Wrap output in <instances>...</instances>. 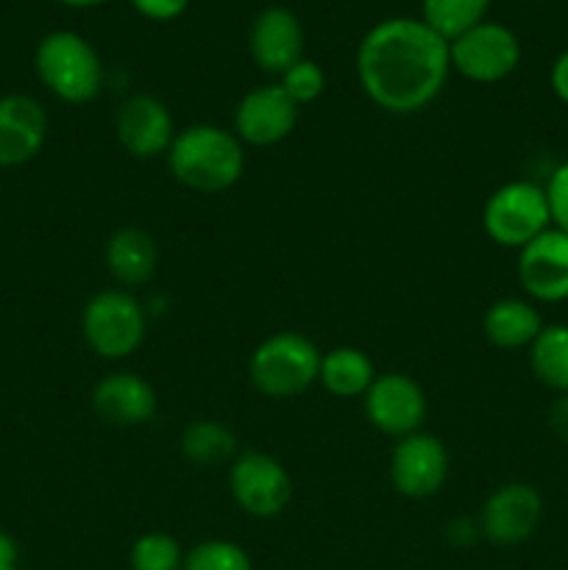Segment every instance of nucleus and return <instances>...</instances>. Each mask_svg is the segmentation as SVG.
<instances>
[{
	"label": "nucleus",
	"mask_w": 568,
	"mask_h": 570,
	"mask_svg": "<svg viewBox=\"0 0 568 570\" xmlns=\"http://www.w3.org/2000/svg\"><path fill=\"white\" fill-rule=\"evenodd\" d=\"M449 39L418 17H388L356 48V78L373 106L390 115L423 111L449 81Z\"/></svg>",
	"instance_id": "1"
},
{
	"label": "nucleus",
	"mask_w": 568,
	"mask_h": 570,
	"mask_svg": "<svg viewBox=\"0 0 568 570\" xmlns=\"http://www.w3.org/2000/svg\"><path fill=\"white\" fill-rule=\"evenodd\" d=\"M165 159L182 187L204 195L226 193L245 173V148L237 134L212 122L182 128Z\"/></svg>",
	"instance_id": "2"
},
{
	"label": "nucleus",
	"mask_w": 568,
	"mask_h": 570,
	"mask_svg": "<svg viewBox=\"0 0 568 570\" xmlns=\"http://www.w3.org/2000/svg\"><path fill=\"white\" fill-rule=\"evenodd\" d=\"M37 76L65 104H89L104 89V61L76 31H50L33 53Z\"/></svg>",
	"instance_id": "3"
},
{
	"label": "nucleus",
	"mask_w": 568,
	"mask_h": 570,
	"mask_svg": "<svg viewBox=\"0 0 568 570\" xmlns=\"http://www.w3.org/2000/svg\"><path fill=\"white\" fill-rule=\"evenodd\" d=\"M321 351L298 332H276L262 340L248 362V376L265 399H295L317 382Z\"/></svg>",
	"instance_id": "4"
},
{
	"label": "nucleus",
	"mask_w": 568,
	"mask_h": 570,
	"mask_svg": "<svg viewBox=\"0 0 568 570\" xmlns=\"http://www.w3.org/2000/svg\"><path fill=\"white\" fill-rule=\"evenodd\" d=\"M148 317L128 289H100L81 312V334L100 360H126L145 343Z\"/></svg>",
	"instance_id": "5"
},
{
	"label": "nucleus",
	"mask_w": 568,
	"mask_h": 570,
	"mask_svg": "<svg viewBox=\"0 0 568 570\" xmlns=\"http://www.w3.org/2000/svg\"><path fill=\"white\" fill-rule=\"evenodd\" d=\"M482 228L501 248L521 250L538 234L551 228L546 189L535 181L501 184L482 209Z\"/></svg>",
	"instance_id": "6"
},
{
	"label": "nucleus",
	"mask_w": 568,
	"mask_h": 570,
	"mask_svg": "<svg viewBox=\"0 0 568 570\" xmlns=\"http://www.w3.org/2000/svg\"><path fill=\"white\" fill-rule=\"evenodd\" d=\"M451 70L473 83H499L521 65V39L501 22L482 20L449 39Z\"/></svg>",
	"instance_id": "7"
},
{
	"label": "nucleus",
	"mask_w": 568,
	"mask_h": 570,
	"mask_svg": "<svg viewBox=\"0 0 568 570\" xmlns=\"http://www.w3.org/2000/svg\"><path fill=\"white\" fill-rule=\"evenodd\" d=\"M228 490L245 515L267 521L287 510L293 479L276 456L265 451H243L228 468Z\"/></svg>",
	"instance_id": "8"
},
{
	"label": "nucleus",
	"mask_w": 568,
	"mask_h": 570,
	"mask_svg": "<svg viewBox=\"0 0 568 570\" xmlns=\"http://www.w3.org/2000/svg\"><path fill=\"white\" fill-rule=\"evenodd\" d=\"M543 499L527 482H507L488 495L479 512V534L501 549L521 546L538 532Z\"/></svg>",
	"instance_id": "9"
},
{
	"label": "nucleus",
	"mask_w": 568,
	"mask_h": 570,
	"mask_svg": "<svg viewBox=\"0 0 568 570\" xmlns=\"http://www.w3.org/2000/svg\"><path fill=\"white\" fill-rule=\"evenodd\" d=\"M449 476V451L429 432L407 434L390 454V482L404 499H432Z\"/></svg>",
	"instance_id": "10"
},
{
	"label": "nucleus",
	"mask_w": 568,
	"mask_h": 570,
	"mask_svg": "<svg viewBox=\"0 0 568 570\" xmlns=\"http://www.w3.org/2000/svg\"><path fill=\"white\" fill-rule=\"evenodd\" d=\"M362 404L373 429L399 440L421 432L423 417H427L423 387L407 373H382L373 379L368 393L362 395Z\"/></svg>",
	"instance_id": "11"
},
{
	"label": "nucleus",
	"mask_w": 568,
	"mask_h": 570,
	"mask_svg": "<svg viewBox=\"0 0 568 570\" xmlns=\"http://www.w3.org/2000/svg\"><path fill=\"white\" fill-rule=\"evenodd\" d=\"M295 122H298V106L290 100V95L278 83H262L239 98L232 131L243 145L271 148L295 131Z\"/></svg>",
	"instance_id": "12"
},
{
	"label": "nucleus",
	"mask_w": 568,
	"mask_h": 570,
	"mask_svg": "<svg viewBox=\"0 0 568 570\" xmlns=\"http://www.w3.org/2000/svg\"><path fill=\"white\" fill-rule=\"evenodd\" d=\"M518 282L540 304L568 301V234L546 228L518 250Z\"/></svg>",
	"instance_id": "13"
},
{
	"label": "nucleus",
	"mask_w": 568,
	"mask_h": 570,
	"mask_svg": "<svg viewBox=\"0 0 568 570\" xmlns=\"http://www.w3.org/2000/svg\"><path fill=\"white\" fill-rule=\"evenodd\" d=\"M115 131L123 150L134 159L167 156L178 134L170 109L148 92H137L123 100L115 117Z\"/></svg>",
	"instance_id": "14"
},
{
	"label": "nucleus",
	"mask_w": 568,
	"mask_h": 570,
	"mask_svg": "<svg viewBox=\"0 0 568 570\" xmlns=\"http://www.w3.org/2000/svg\"><path fill=\"white\" fill-rule=\"evenodd\" d=\"M304 26L284 6H267L251 22L248 50L259 70L282 76L295 61L304 59Z\"/></svg>",
	"instance_id": "15"
},
{
	"label": "nucleus",
	"mask_w": 568,
	"mask_h": 570,
	"mask_svg": "<svg viewBox=\"0 0 568 570\" xmlns=\"http://www.w3.org/2000/svg\"><path fill=\"white\" fill-rule=\"evenodd\" d=\"M48 137V115L31 95L0 98V167L31 161Z\"/></svg>",
	"instance_id": "16"
},
{
	"label": "nucleus",
	"mask_w": 568,
	"mask_h": 570,
	"mask_svg": "<svg viewBox=\"0 0 568 570\" xmlns=\"http://www.w3.org/2000/svg\"><path fill=\"white\" fill-rule=\"evenodd\" d=\"M92 410L109 426H143L156 415V390L137 373H109L95 384Z\"/></svg>",
	"instance_id": "17"
},
{
	"label": "nucleus",
	"mask_w": 568,
	"mask_h": 570,
	"mask_svg": "<svg viewBox=\"0 0 568 570\" xmlns=\"http://www.w3.org/2000/svg\"><path fill=\"white\" fill-rule=\"evenodd\" d=\"M104 259L106 271L123 289L143 287L154 278L156 265H159V250H156L154 237L148 232L137 226H123L106 239Z\"/></svg>",
	"instance_id": "18"
},
{
	"label": "nucleus",
	"mask_w": 568,
	"mask_h": 570,
	"mask_svg": "<svg viewBox=\"0 0 568 570\" xmlns=\"http://www.w3.org/2000/svg\"><path fill=\"white\" fill-rule=\"evenodd\" d=\"M543 317L535 309V304L523 298H499L484 309L482 332L496 348L516 351L529 348L540 332H543Z\"/></svg>",
	"instance_id": "19"
},
{
	"label": "nucleus",
	"mask_w": 568,
	"mask_h": 570,
	"mask_svg": "<svg viewBox=\"0 0 568 570\" xmlns=\"http://www.w3.org/2000/svg\"><path fill=\"white\" fill-rule=\"evenodd\" d=\"M373 360L354 345H337L321 356V373L317 382L337 399H362L376 379Z\"/></svg>",
	"instance_id": "20"
},
{
	"label": "nucleus",
	"mask_w": 568,
	"mask_h": 570,
	"mask_svg": "<svg viewBox=\"0 0 568 570\" xmlns=\"http://www.w3.org/2000/svg\"><path fill=\"white\" fill-rule=\"evenodd\" d=\"M182 454L184 460L198 468H215L223 462H234L237 456V438L221 421L200 417L193 421L182 434Z\"/></svg>",
	"instance_id": "21"
},
{
	"label": "nucleus",
	"mask_w": 568,
	"mask_h": 570,
	"mask_svg": "<svg viewBox=\"0 0 568 570\" xmlns=\"http://www.w3.org/2000/svg\"><path fill=\"white\" fill-rule=\"evenodd\" d=\"M529 367L535 379L557 393H568V326L551 323L529 345Z\"/></svg>",
	"instance_id": "22"
},
{
	"label": "nucleus",
	"mask_w": 568,
	"mask_h": 570,
	"mask_svg": "<svg viewBox=\"0 0 568 570\" xmlns=\"http://www.w3.org/2000/svg\"><path fill=\"white\" fill-rule=\"evenodd\" d=\"M493 0H421V20L445 39L460 37L477 22L488 20Z\"/></svg>",
	"instance_id": "23"
},
{
	"label": "nucleus",
	"mask_w": 568,
	"mask_h": 570,
	"mask_svg": "<svg viewBox=\"0 0 568 570\" xmlns=\"http://www.w3.org/2000/svg\"><path fill=\"white\" fill-rule=\"evenodd\" d=\"M128 566L131 570H182L184 551L173 534L145 532L134 540Z\"/></svg>",
	"instance_id": "24"
},
{
	"label": "nucleus",
	"mask_w": 568,
	"mask_h": 570,
	"mask_svg": "<svg viewBox=\"0 0 568 570\" xmlns=\"http://www.w3.org/2000/svg\"><path fill=\"white\" fill-rule=\"evenodd\" d=\"M182 570H254L248 551L232 540H204L184 551Z\"/></svg>",
	"instance_id": "25"
},
{
	"label": "nucleus",
	"mask_w": 568,
	"mask_h": 570,
	"mask_svg": "<svg viewBox=\"0 0 568 570\" xmlns=\"http://www.w3.org/2000/svg\"><path fill=\"white\" fill-rule=\"evenodd\" d=\"M278 87H282L284 92L290 95V100L301 109V106L306 104H315V100L326 92V72H323V67L317 65V61L306 59L304 56V59L295 61L290 70L282 72Z\"/></svg>",
	"instance_id": "26"
},
{
	"label": "nucleus",
	"mask_w": 568,
	"mask_h": 570,
	"mask_svg": "<svg viewBox=\"0 0 568 570\" xmlns=\"http://www.w3.org/2000/svg\"><path fill=\"white\" fill-rule=\"evenodd\" d=\"M546 198H549L551 226L568 234V159L557 167L546 184Z\"/></svg>",
	"instance_id": "27"
},
{
	"label": "nucleus",
	"mask_w": 568,
	"mask_h": 570,
	"mask_svg": "<svg viewBox=\"0 0 568 570\" xmlns=\"http://www.w3.org/2000/svg\"><path fill=\"white\" fill-rule=\"evenodd\" d=\"M134 9L154 22H170L187 11L189 0H131Z\"/></svg>",
	"instance_id": "28"
},
{
	"label": "nucleus",
	"mask_w": 568,
	"mask_h": 570,
	"mask_svg": "<svg viewBox=\"0 0 568 570\" xmlns=\"http://www.w3.org/2000/svg\"><path fill=\"white\" fill-rule=\"evenodd\" d=\"M549 429L560 443L568 445V393H560V399L549 406Z\"/></svg>",
	"instance_id": "29"
},
{
	"label": "nucleus",
	"mask_w": 568,
	"mask_h": 570,
	"mask_svg": "<svg viewBox=\"0 0 568 570\" xmlns=\"http://www.w3.org/2000/svg\"><path fill=\"white\" fill-rule=\"evenodd\" d=\"M549 83H551V92L568 106V50H562V53L555 59V65H551Z\"/></svg>",
	"instance_id": "30"
},
{
	"label": "nucleus",
	"mask_w": 568,
	"mask_h": 570,
	"mask_svg": "<svg viewBox=\"0 0 568 570\" xmlns=\"http://www.w3.org/2000/svg\"><path fill=\"white\" fill-rule=\"evenodd\" d=\"M17 566V543L11 534L0 532V568Z\"/></svg>",
	"instance_id": "31"
},
{
	"label": "nucleus",
	"mask_w": 568,
	"mask_h": 570,
	"mask_svg": "<svg viewBox=\"0 0 568 570\" xmlns=\"http://www.w3.org/2000/svg\"><path fill=\"white\" fill-rule=\"evenodd\" d=\"M61 6H70V9H95V6H104L109 0H59Z\"/></svg>",
	"instance_id": "32"
},
{
	"label": "nucleus",
	"mask_w": 568,
	"mask_h": 570,
	"mask_svg": "<svg viewBox=\"0 0 568 570\" xmlns=\"http://www.w3.org/2000/svg\"><path fill=\"white\" fill-rule=\"evenodd\" d=\"M0 570H17V566H11V568H0Z\"/></svg>",
	"instance_id": "33"
}]
</instances>
